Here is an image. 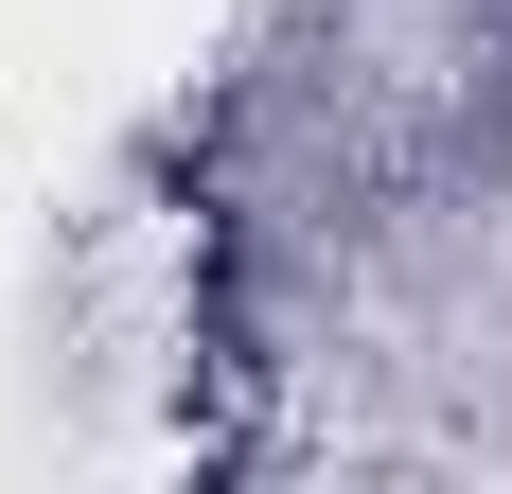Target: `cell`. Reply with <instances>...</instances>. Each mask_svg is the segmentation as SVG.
<instances>
[{"instance_id":"cell-1","label":"cell","mask_w":512,"mask_h":494,"mask_svg":"<svg viewBox=\"0 0 512 494\" xmlns=\"http://www.w3.org/2000/svg\"><path fill=\"white\" fill-rule=\"evenodd\" d=\"M460 18H477V36H512V0H460Z\"/></svg>"}]
</instances>
